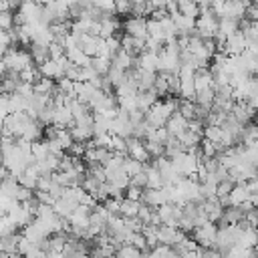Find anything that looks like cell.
Listing matches in <instances>:
<instances>
[{"label":"cell","instance_id":"obj_3","mask_svg":"<svg viewBox=\"0 0 258 258\" xmlns=\"http://www.w3.org/2000/svg\"><path fill=\"white\" fill-rule=\"evenodd\" d=\"M238 234H240V224H232V226H222V228H218L216 240H214V248H216L220 254L228 252L232 246H236Z\"/></svg>","mask_w":258,"mask_h":258},{"label":"cell","instance_id":"obj_35","mask_svg":"<svg viewBox=\"0 0 258 258\" xmlns=\"http://www.w3.org/2000/svg\"><path fill=\"white\" fill-rule=\"evenodd\" d=\"M139 252H141V250H137L135 246H129V244H123V246H119V248L115 250V254H117L119 258H139Z\"/></svg>","mask_w":258,"mask_h":258},{"label":"cell","instance_id":"obj_43","mask_svg":"<svg viewBox=\"0 0 258 258\" xmlns=\"http://www.w3.org/2000/svg\"><path fill=\"white\" fill-rule=\"evenodd\" d=\"M113 2H115V14H131L129 0H113Z\"/></svg>","mask_w":258,"mask_h":258},{"label":"cell","instance_id":"obj_20","mask_svg":"<svg viewBox=\"0 0 258 258\" xmlns=\"http://www.w3.org/2000/svg\"><path fill=\"white\" fill-rule=\"evenodd\" d=\"M222 226H232V224H240L244 222V212L240 208H234V206H228L224 208L222 212V218H220Z\"/></svg>","mask_w":258,"mask_h":258},{"label":"cell","instance_id":"obj_47","mask_svg":"<svg viewBox=\"0 0 258 258\" xmlns=\"http://www.w3.org/2000/svg\"><path fill=\"white\" fill-rule=\"evenodd\" d=\"M6 177H10V173H8V169L4 167V163L0 161V181H4Z\"/></svg>","mask_w":258,"mask_h":258},{"label":"cell","instance_id":"obj_36","mask_svg":"<svg viewBox=\"0 0 258 258\" xmlns=\"http://www.w3.org/2000/svg\"><path fill=\"white\" fill-rule=\"evenodd\" d=\"M151 216H153V208H149V206H145V204H141L139 206V210H137V220L143 224V226H147V224H151Z\"/></svg>","mask_w":258,"mask_h":258},{"label":"cell","instance_id":"obj_4","mask_svg":"<svg viewBox=\"0 0 258 258\" xmlns=\"http://www.w3.org/2000/svg\"><path fill=\"white\" fill-rule=\"evenodd\" d=\"M216 232H218V226L214 222H204V224H200L191 230V240L200 248H214Z\"/></svg>","mask_w":258,"mask_h":258},{"label":"cell","instance_id":"obj_34","mask_svg":"<svg viewBox=\"0 0 258 258\" xmlns=\"http://www.w3.org/2000/svg\"><path fill=\"white\" fill-rule=\"evenodd\" d=\"M198 147H200L198 151H200L202 157H208V159H210V157H216V155H218V147H216V143H212V141H208V139H202Z\"/></svg>","mask_w":258,"mask_h":258},{"label":"cell","instance_id":"obj_33","mask_svg":"<svg viewBox=\"0 0 258 258\" xmlns=\"http://www.w3.org/2000/svg\"><path fill=\"white\" fill-rule=\"evenodd\" d=\"M91 67L97 71L99 77H105L107 71H109V67H111V60L105 58V56H95V58H91Z\"/></svg>","mask_w":258,"mask_h":258},{"label":"cell","instance_id":"obj_11","mask_svg":"<svg viewBox=\"0 0 258 258\" xmlns=\"http://www.w3.org/2000/svg\"><path fill=\"white\" fill-rule=\"evenodd\" d=\"M121 28V22L113 16V14H105L103 12V18L99 20V38H109V36H115Z\"/></svg>","mask_w":258,"mask_h":258},{"label":"cell","instance_id":"obj_48","mask_svg":"<svg viewBox=\"0 0 258 258\" xmlns=\"http://www.w3.org/2000/svg\"><path fill=\"white\" fill-rule=\"evenodd\" d=\"M56 2H60V4H64L67 8H69V6H73V4H77V0H56Z\"/></svg>","mask_w":258,"mask_h":258},{"label":"cell","instance_id":"obj_9","mask_svg":"<svg viewBox=\"0 0 258 258\" xmlns=\"http://www.w3.org/2000/svg\"><path fill=\"white\" fill-rule=\"evenodd\" d=\"M246 50V40H244V34L240 32V30H236L234 34H230L228 38H226V44H224V54H228V56H238V54H242Z\"/></svg>","mask_w":258,"mask_h":258},{"label":"cell","instance_id":"obj_17","mask_svg":"<svg viewBox=\"0 0 258 258\" xmlns=\"http://www.w3.org/2000/svg\"><path fill=\"white\" fill-rule=\"evenodd\" d=\"M38 71H40V75H42L44 79H50V81L62 79V69H60V64H58L56 60H52V58H48V60H44L42 64H38Z\"/></svg>","mask_w":258,"mask_h":258},{"label":"cell","instance_id":"obj_8","mask_svg":"<svg viewBox=\"0 0 258 258\" xmlns=\"http://www.w3.org/2000/svg\"><path fill=\"white\" fill-rule=\"evenodd\" d=\"M121 28L125 30V34L133 36V38H141V40L147 38V20L143 16H131V18H127L121 24Z\"/></svg>","mask_w":258,"mask_h":258},{"label":"cell","instance_id":"obj_25","mask_svg":"<svg viewBox=\"0 0 258 258\" xmlns=\"http://www.w3.org/2000/svg\"><path fill=\"white\" fill-rule=\"evenodd\" d=\"M30 58L34 64H42L44 60H48V46H40V44H30V50H28Z\"/></svg>","mask_w":258,"mask_h":258},{"label":"cell","instance_id":"obj_24","mask_svg":"<svg viewBox=\"0 0 258 258\" xmlns=\"http://www.w3.org/2000/svg\"><path fill=\"white\" fill-rule=\"evenodd\" d=\"M32 93H36V95H44V97H50V95L54 93V81L40 77V79L32 85Z\"/></svg>","mask_w":258,"mask_h":258},{"label":"cell","instance_id":"obj_1","mask_svg":"<svg viewBox=\"0 0 258 258\" xmlns=\"http://www.w3.org/2000/svg\"><path fill=\"white\" fill-rule=\"evenodd\" d=\"M175 107H177V99H173V97H169V99H165V101H157V103H153V105L145 111V121H147L151 127L159 129V127L165 125V121H167L169 115L175 111Z\"/></svg>","mask_w":258,"mask_h":258},{"label":"cell","instance_id":"obj_13","mask_svg":"<svg viewBox=\"0 0 258 258\" xmlns=\"http://www.w3.org/2000/svg\"><path fill=\"white\" fill-rule=\"evenodd\" d=\"M165 131L169 133V137H179L185 129H187V119H183L177 111H173L171 115H169V119L165 121Z\"/></svg>","mask_w":258,"mask_h":258},{"label":"cell","instance_id":"obj_28","mask_svg":"<svg viewBox=\"0 0 258 258\" xmlns=\"http://www.w3.org/2000/svg\"><path fill=\"white\" fill-rule=\"evenodd\" d=\"M143 167H145V163H139V161H135V159H131V157H127V155L123 157V171H125L127 177H133V175L141 173Z\"/></svg>","mask_w":258,"mask_h":258},{"label":"cell","instance_id":"obj_40","mask_svg":"<svg viewBox=\"0 0 258 258\" xmlns=\"http://www.w3.org/2000/svg\"><path fill=\"white\" fill-rule=\"evenodd\" d=\"M123 194H125L123 198H127V200H135V202H141V194H143V189H141V187H135V185H127Z\"/></svg>","mask_w":258,"mask_h":258},{"label":"cell","instance_id":"obj_42","mask_svg":"<svg viewBox=\"0 0 258 258\" xmlns=\"http://www.w3.org/2000/svg\"><path fill=\"white\" fill-rule=\"evenodd\" d=\"M127 117H129V123H131L133 127L145 121V113H143L141 109H133V111H129V113H127Z\"/></svg>","mask_w":258,"mask_h":258},{"label":"cell","instance_id":"obj_19","mask_svg":"<svg viewBox=\"0 0 258 258\" xmlns=\"http://www.w3.org/2000/svg\"><path fill=\"white\" fill-rule=\"evenodd\" d=\"M111 64L117 67L119 71H131V69H135V56H131V54H127L123 48H119L117 54L113 56Z\"/></svg>","mask_w":258,"mask_h":258},{"label":"cell","instance_id":"obj_45","mask_svg":"<svg viewBox=\"0 0 258 258\" xmlns=\"http://www.w3.org/2000/svg\"><path fill=\"white\" fill-rule=\"evenodd\" d=\"M34 198H36L40 204H44V206H52V204H54V200H52V196H50L48 191H34Z\"/></svg>","mask_w":258,"mask_h":258},{"label":"cell","instance_id":"obj_15","mask_svg":"<svg viewBox=\"0 0 258 258\" xmlns=\"http://www.w3.org/2000/svg\"><path fill=\"white\" fill-rule=\"evenodd\" d=\"M194 87H196V93L206 91V89H214V77H212L210 69H198L194 73Z\"/></svg>","mask_w":258,"mask_h":258},{"label":"cell","instance_id":"obj_14","mask_svg":"<svg viewBox=\"0 0 258 258\" xmlns=\"http://www.w3.org/2000/svg\"><path fill=\"white\" fill-rule=\"evenodd\" d=\"M135 67L141 69V71H147V73H157V54L149 52V50H143L135 58Z\"/></svg>","mask_w":258,"mask_h":258},{"label":"cell","instance_id":"obj_29","mask_svg":"<svg viewBox=\"0 0 258 258\" xmlns=\"http://www.w3.org/2000/svg\"><path fill=\"white\" fill-rule=\"evenodd\" d=\"M196 105L200 107H206V109H212V103H214V89H206V91H198L196 93Z\"/></svg>","mask_w":258,"mask_h":258},{"label":"cell","instance_id":"obj_5","mask_svg":"<svg viewBox=\"0 0 258 258\" xmlns=\"http://www.w3.org/2000/svg\"><path fill=\"white\" fill-rule=\"evenodd\" d=\"M218 32V18L214 16L212 8L200 12V16L196 18V34L200 38H212Z\"/></svg>","mask_w":258,"mask_h":258},{"label":"cell","instance_id":"obj_37","mask_svg":"<svg viewBox=\"0 0 258 258\" xmlns=\"http://www.w3.org/2000/svg\"><path fill=\"white\" fill-rule=\"evenodd\" d=\"M91 4L105 14H115V2L113 0H91Z\"/></svg>","mask_w":258,"mask_h":258},{"label":"cell","instance_id":"obj_21","mask_svg":"<svg viewBox=\"0 0 258 258\" xmlns=\"http://www.w3.org/2000/svg\"><path fill=\"white\" fill-rule=\"evenodd\" d=\"M157 101H159V97L155 95V91H153V89H149V91H139V93L135 95L137 109H141L143 113H145L153 103H157Z\"/></svg>","mask_w":258,"mask_h":258},{"label":"cell","instance_id":"obj_12","mask_svg":"<svg viewBox=\"0 0 258 258\" xmlns=\"http://www.w3.org/2000/svg\"><path fill=\"white\" fill-rule=\"evenodd\" d=\"M6 218H8V220H10V222H12L16 228H24V226H26V224L32 220V214H30V212H28V210H26L22 204H18V202H16V204H14V206L8 210Z\"/></svg>","mask_w":258,"mask_h":258},{"label":"cell","instance_id":"obj_7","mask_svg":"<svg viewBox=\"0 0 258 258\" xmlns=\"http://www.w3.org/2000/svg\"><path fill=\"white\" fill-rule=\"evenodd\" d=\"M155 216H157L159 224H163V226H171V228H177V222H179V218H181V206L163 204V206L155 208Z\"/></svg>","mask_w":258,"mask_h":258},{"label":"cell","instance_id":"obj_2","mask_svg":"<svg viewBox=\"0 0 258 258\" xmlns=\"http://www.w3.org/2000/svg\"><path fill=\"white\" fill-rule=\"evenodd\" d=\"M2 62L8 71L14 73H22L24 69H28L32 64V58L28 54V50H18V48H6V52L2 54Z\"/></svg>","mask_w":258,"mask_h":258},{"label":"cell","instance_id":"obj_44","mask_svg":"<svg viewBox=\"0 0 258 258\" xmlns=\"http://www.w3.org/2000/svg\"><path fill=\"white\" fill-rule=\"evenodd\" d=\"M14 93H16V95H20V97H24V99H26V97H30V95H32V85H30V83H22V81H20V83H18V87H16V91H14Z\"/></svg>","mask_w":258,"mask_h":258},{"label":"cell","instance_id":"obj_16","mask_svg":"<svg viewBox=\"0 0 258 258\" xmlns=\"http://www.w3.org/2000/svg\"><path fill=\"white\" fill-rule=\"evenodd\" d=\"M40 135H42V125H40L36 119H30V121L24 125L22 135H20L18 139L28 141V143H34V141H38V139H40Z\"/></svg>","mask_w":258,"mask_h":258},{"label":"cell","instance_id":"obj_22","mask_svg":"<svg viewBox=\"0 0 258 258\" xmlns=\"http://www.w3.org/2000/svg\"><path fill=\"white\" fill-rule=\"evenodd\" d=\"M141 202H135V200H127L123 198L119 202V216L121 218H135L137 216V210H139Z\"/></svg>","mask_w":258,"mask_h":258},{"label":"cell","instance_id":"obj_38","mask_svg":"<svg viewBox=\"0 0 258 258\" xmlns=\"http://www.w3.org/2000/svg\"><path fill=\"white\" fill-rule=\"evenodd\" d=\"M143 145H145V151L149 153V157H161L163 155V145H159V143H153V141H143Z\"/></svg>","mask_w":258,"mask_h":258},{"label":"cell","instance_id":"obj_31","mask_svg":"<svg viewBox=\"0 0 258 258\" xmlns=\"http://www.w3.org/2000/svg\"><path fill=\"white\" fill-rule=\"evenodd\" d=\"M30 153H32V159L34 161H40L48 155V147H46V141H34L30 143Z\"/></svg>","mask_w":258,"mask_h":258},{"label":"cell","instance_id":"obj_41","mask_svg":"<svg viewBox=\"0 0 258 258\" xmlns=\"http://www.w3.org/2000/svg\"><path fill=\"white\" fill-rule=\"evenodd\" d=\"M62 56H64V48H62L60 44H56V42L48 44V58L58 60V58H62Z\"/></svg>","mask_w":258,"mask_h":258},{"label":"cell","instance_id":"obj_26","mask_svg":"<svg viewBox=\"0 0 258 258\" xmlns=\"http://www.w3.org/2000/svg\"><path fill=\"white\" fill-rule=\"evenodd\" d=\"M236 30H238V20H234V18H218V32L220 34H224L228 38Z\"/></svg>","mask_w":258,"mask_h":258},{"label":"cell","instance_id":"obj_39","mask_svg":"<svg viewBox=\"0 0 258 258\" xmlns=\"http://www.w3.org/2000/svg\"><path fill=\"white\" fill-rule=\"evenodd\" d=\"M14 26V14L10 10H2L0 12V28L2 30H10Z\"/></svg>","mask_w":258,"mask_h":258},{"label":"cell","instance_id":"obj_18","mask_svg":"<svg viewBox=\"0 0 258 258\" xmlns=\"http://www.w3.org/2000/svg\"><path fill=\"white\" fill-rule=\"evenodd\" d=\"M248 189H246V185L244 183H236L232 189H230V194H228V206H234V208H238V206H242L244 202H248Z\"/></svg>","mask_w":258,"mask_h":258},{"label":"cell","instance_id":"obj_27","mask_svg":"<svg viewBox=\"0 0 258 258\" xmlns=\"http://www.w3.org/2000/svg\"><path fill=\"white\" fill-rule=\"evenodd\" d=\"M26 111V99L12 93L8 95V113H24Z\"/></svg>","mask_w":258,"mask_h":258},{"label":"cell","instance_id":"obj_32","mask_svg":"<svg viewBox=\"0 0 258 258\" xmlns=\"http://www.w3.org/2000/svg\"><path fill=\"white\" fill-rule=\"evenodd\" d=\"M177 12L183 14V16H187V18H194V20L200 16V8H198V4H196L194 0H189V2H185V4H179V6H177Z\"/></svg>","mask_w":258,"mask_h":258},{"label":"cell","instance_id":"obj_30","mask_svg":"<svg viewBox=\"0 0 258 258\" xmlns=\"http://www.w3.org/2000/svg\"><path fill=\"white\" fill-rule=\"evenodd\" d=\"M18 77H20V81H22V83H30V85H34L42 75H40L38 67L30 64V67H28V69H24L22 73H18Z\"/></svg>","mask_w":258,"mask_h":258},{"label":"cell","instance_id":"obj_46","mask_svg":"<svg viewBox=\"0 0 258 258\" xmlns=\"http://www.w3.org/2000/svg\"><path fill=\"white\" fill-rule=\"evenodd\" d=\"M44 256H46V254H44L38 246H32V250H30V252H26L22 258H44Z\"/></svg>","mask_w":258,"mask_h":258},{"label":"cell","instance_id":"obj_10","mask_svg":"<svg viewBox=\"0 0 258 258\" xmlns=\"http://www.w3.org/2000/svg\"><path fill=\"white\" fill-rule=\"evenodd\" d=\"M125 143H127V157H131V159H135V161H139V163H145V161H149V159H151V157H149V153L145 151V145H143V141H141V139L127 137V139H125Z\"/></svg>","mask_w":258,"mask_h":258},{"label":"cell","instance_id":"obj_6","mask_svg":"<svg viewBox=\"0 0 258 258\" xmlns=\"http://www.w3.org/2000/svg\"><path fill=\"white\" fill-rule=\"evenodd\" d=\"M169 189H171V185H163L159 189L145 187L143 194H141V204H145L149 208H159V206H163V204L169 202Z\"/></svg>","mask_w":258,"mask_h":258},{"label":"cell","instance_id":"obj_23","mask_svg":"<svg viewBox=\"0 0 258 258\" xmlns=\"http://www.w3.org/2000/svg\"><path fill=\"white\" fill-rule=\"evenodd\" d=\"M143 171H145V177H147L145 187H149V189H159V187H163V179H161L159 171H157L153 165L143 167Z\"/></svg>","mask_w":258,"mask_h":258}]
</instances>
